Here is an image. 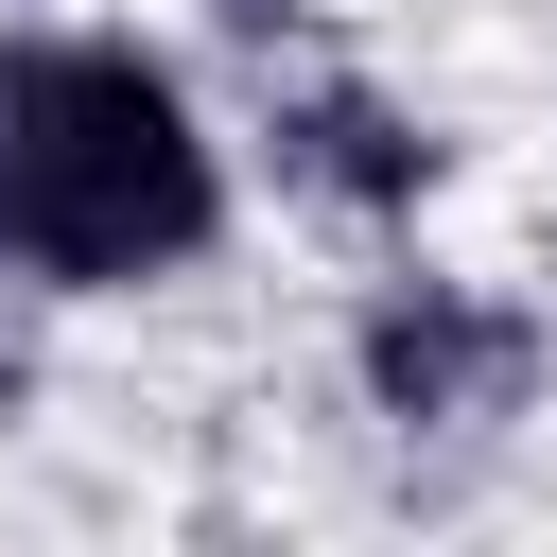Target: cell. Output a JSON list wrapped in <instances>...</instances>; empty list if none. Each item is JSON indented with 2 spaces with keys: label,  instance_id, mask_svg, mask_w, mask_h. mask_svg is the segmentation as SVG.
Segmentation results:
<instances>
[{
  "label": "cell",
  "instance_id": "cell-1",
  "mask_svg": "<svg viewBox=\"0 0 557 557\" xmlns=\"http://www.w3.org/2000/svg\"><path fill=\"white\" fill-rule=\"evenodd\" d=\"M226 244V139L139 35H0V261L52 296H139Z\"/></svg>",
  "mask_w": 557,
  "mask_h": 557
},
{
  "label": "cell",
  "instance_id": "cell-2",
  "mask_svg": "<svg viewBox=\"0 0 557 557\" xmlns=\"http://www.w3.org/2000/svg\"><path fill=\"white\" fill-rule=\"evenodd\" d=\"M522 383H540V313H505L470 278H383V313H366L383 418H522Z\"/></svg>",
  "mask_w": 557,
  "mask_h": 557
},
{
  "label": "cell",
  "instance_id": "cell-3",
  "mask_svg": "<svg viewBox=\"0 0 557 557\" xmlns=\"http://www.w3.org/2000/svg\"><path fill=\"white\" fill-rule=\"evenodd\" d=\"M278 174L331 191V209H418V191H435V139H418L383 87H296V104H278Z\"/></svg>",
  "mask_w": 557,
  "mask_h": 557
},
{
  "label": "cell",
  "instance_id": "cell-4",
  "mask_svg": "<svg viewBox=\"0 0 557 557\" xmlns=\"http://www.w3.org/2000/svg\"><path fill=\"white\" fill-rule=\"evenodd\" d=\"M226 17H244V35H278V17H296V0H226Z\"/></svg>",
  "mask_w": 557,
  "mask_h": 557
}]
</instances>
